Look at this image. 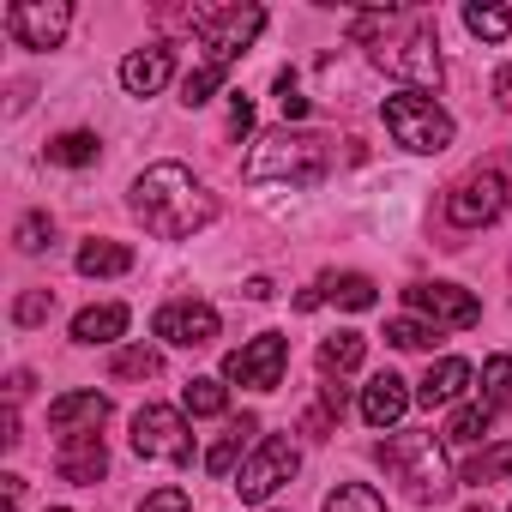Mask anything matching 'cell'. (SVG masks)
I'll use <instances>...</instances> for the list:
<instances>
[{"mask_svg":"<svg viewBox=\"0 0 512 512\" xmlns=\"http://www.w3.org/2000/svg\"><path fill=\"white\" fill-rule=\"evenodd\" d=\"M103 416H109V398H103V392H61V398L49 404V428H55L61 440L97 434V428H103Z\"/></svg>","mask_w":512,"mask_h":512,"instance_id":"cell-15","label":"cell"},{"mask_svg":"<svg viewBox=\"0 0 512 512\" xmlns=\"http://www.w3.org/2000/svg\"><path fill=\"white\" fill-rule=\"evenodd\" d=\"M253 434H260V416H235L229 428H223V440L205 452V470L211 476H229L235 482V470L247 464V446H253Z\"/></svg>","mask_w":512,"mask_h":512,"instance_id":"cell-19","label":"cell"},{"mask_svg":"<svg viewBox=\"0 0 512 512\" xmlns=\"http://www.w3.org/2000/svg\"><path fill=\"white\" fill-rule=\"evenodd\" d=\"M187 25H193V37L205 43V61L229 73V67L247 55V43L266 31V13H260V7H193Z\"/></svg>","mask_w":512,"mask_h":512,"instance_id":"cell-5","label":"cell"},{"mask_svg":"<svg viewBox=\"0 0 512 512\" xmlns=\"http://www.w3.org/2000/svg\"><path fill=\"white\" fill-rule=\"evenodd\" d=\"M488 422H494V404L482 398V404H464L452 422H446V446H476L482 434H488Z\"/></svg>","mask_w":512,"mask_h":512,"instance_id":"cell-24","label":"cell"},{"mask_svg":"<svg viewBox=\"0 0 512 512\" xmlns=\"http://www.w3.org/2000/svg\"><path fill=\"white\" fill-rule=\"evenodd\" d=\"M127 308L121 302H103V308H85L79 320H73V344H115L121 332H127Z\"/></svg>","mask_w":512,"mask_h":512,"instance_id":"cell-20","label":"cell"},{"mask_svg":"<svg viewBox=\"0 0 512 512\" xmlns=\"http://www.w3.org/2000/svg\"><path fill=\"white\" fill-rule=\"evenodd\" d=\"M169 79H175V49H169V43H145V49H133V55L121 61V85H127L133 97H157Z\"/></svg>","mask_w":512,"mask_h":512,"instance_id":"cell-14","label":"cell"},{"mask_svg":"<svg viewBox=\"0 0 512 512\" xmlns=\"http://www.w3.org/2000/svg\"><path fill=\"white\" fill-rule=\"evenodd\" d=\"M404 410H410V386H404L398 374H374V380L362 386V422H368V428H392Z\"/></svg>","mask_w":512,"mask_h":512,"instance_id":"cell-18","label":"cell"},{"mask_svg":"<svg viewBox=\"0 0 512 512\" xmlns=\"http://www.w3.org/2000/svg\"><path fill=\"white\" fill-rule=\"evenodd\" d=\"M49 512H67V506H49Z\"/></svg>","mask_w":512,"mask_h":512,"instance_id":"cell-42","label":"cell"},{"mask_svg":"<svg viewBox=\"0 0 512 512\" xmlns=\"http://www.w3.org/2000/svg\"><path fill=\"white\" fill-rule=\"evenodd\" d=\"M223 85V67H211V61H199L187 79H181V103L187 109H199V103H211V91Z\"/></svg>","mask_w":512,"mask_h":512,"instance_id":"cell-31","label":"cell"},{"mask_svg":"<svg viewBox=\"0 0 512 512\" xmlns=\"http://www.w3.org/2000/svg\"><path fill=\"white\" fill-rule=\"evenodd\" d=\"M494 97H500V103H506V109H512V61H506V67H500V73H494Z\"/></svg>","mask_w":512,"mask_h":512,"instance_id":"cell-39","label":"cell"},{"mask_svg":"<svg viewBox=\"0 0 512 512\" xmlns=\"http://www.w3.org/2000/svg\"><path fill=\"white\" fill-rule=\"evenodd\" d=\"M380 67H392L398 79H416V85H440V49H434V25H416L404 43L392 49H374Z\"/></svg>","mask_w":512,"mask_h":512,"instance_id":"cell-13","label":"cell"},{"mask_svg":"<svg viewBox=\"0 0 512 512\" xmlns=\"http://www.w3.org/2000/svg\"><path fill=\"white\" fill-rule=\"evenodd\" d=\"M326 512H386V500L368 482H344V488L326 494Z\"/></svg>","mask_w":512,"mask_h":512,"instance_id":"cell-28","label":"cell"},{"mask_svg":"<svg viewBox=\"0 0 512 512\" xmlns=\"http://www.w3.org/2000/svg\"><path fill=\"white\" fill-rule=\"evenodd\" d=\"M79 272L85 278H121V272H133V247H121V241H85L79 247Z\"/></svg>","mask_w":512,"mask_h":512,"instance_id":"cell-21","label":"cell"},{"mask_svg":"<svg viewBox=\"0 0 512 512\" xmlns=\"http://www.w3.org/2000/svg\"><path fill=\"white\" fill-rule=\"evenodd\" d=\"M49 163H61V169L97 163V133H61V139H49Z\"/></svg>","mask_w":512,"mask_h":512,"instance_id":"cell-26","label":"cell"},{"mask_svg":"<svg viewBox=\"0 0 512 512\" xmlns=\"http://www.w3.org/2000/svg\"><path fill=\"white\" fill-rule=\"evenodd\" d=\"M482 392H488L494 410L512 404V356H488V362H482Z\"/></svg>","mask_w":512,"mask_h":512,"instance_id":"cell-33","label":"cell"},{"mask_svg":"<svg viewBox=\"0 0 512 512\" xmlns=\"http://www.w3.org/2000/svg\"><path fill=\"white\" fill-rule=\"evenodd\" d=\"M278 109H284L290 121H302V115H308V97L296 91V73H278Z\"/></svg>","mask_w":512,"mask_h":512,"instance_id":"cell-36","label":"cell"},{"mask_svg":"<svg viewBox=\"0 0 512 512\" xmlns=\"http://www.w3.org/2000/svg\"><path fill=\"white\" fill-rule=\"evenodd\" d=\"M464 25H470V37H482V43H500V37L512 31V13H506V7H464Z\"/></svg>","mask_w":512,"mask_h":512,"instance_id":"cell-29","label":"cell"},{"mask_svg":"<svg viewBox=\"0 0 512 512\" xmlns=\"http://www.w3.org/2000/svg\"><path fill=\"white\" fill-rule=\"evenodd\" d=\"M404 302H410L428 326H452V332H470V326L482 320V302H476L470 290H458V284H410Z\"/></svg>","mask_w":512,"mask_h":512,"instance_id":"cell-11","label":"cell"},{"mask_svg":"<svg viewBox=\"0 0 512 512\" xmlns=\"http://www.w3.org/2000/svg\"><path fill=\"white\" fill-rule=\"evenodd\" d=\"M272 296V278H247V302H266Z\"/></svg>","mask_w":512,"mask_h":512,"instance_id":"cell-40","label":"cell"},{"mask_svg":"<svg viewBox=\"0 0 512 512\" xmlns=\"http://www.w3.org/2000/svg\"><path fill=\"white\" fill-rule=\"evenodd\" d=\"M139 512H187V488H157L139 500Z\"/></svg>","mask_w":512,"mask_h":512,"instance_id":"cell-37","label":"cell"},{"mask_svg":"<svg viewBox=\"0 0 512 512\" xmlns=\"http://www.w3.org/2000/svg\"><path fill=\"white\" fill-rule=\"evenodd\" d=\"M73 25V7L67 0H19V7H7V31L19 49H55Z\"/></svg>","mask_w":512,"mask_h":512,"instance_id":"cell-10","label":"cell"},{"mask_svg":"<svg viewBox=\"0 0 512 512\" xmlns=\"http://www.w3.org/2000/svg\"><path fill=\"white\" fill-rule=\"evenodd\" d=\"M320 296H326V302H338V308H350V314H362V308H374V302H380L374 278H362V272H344V278H320Z\"/></svg>","mask_w":512,"mask_h":512,"instance_id":"cell-22","label":"cell"},{"mask_svg":"<svg viewBox=\"0 0 512 512\" xmlns=\"http://www.w3.org/2000/svg\"><path fill=\"white\" fill-rule=\"evenodd\" d=\"M133 452H139V458H157V464H193V434H187L181 410L145 404V410L133 416Z\"/></svg>","mask_w":512,"mask_h":512,"instance_id":"cell-8","label":"cell"},{"mask_svg":"<svg viewBox=\"0 0 512 512\" xmlns=\"http://www.w3.org/2000/svg\"><path fill=\"white\" fill-rule=\"evenodd\" d=\"M500 205H506L500 169H476V175H464V181L446 193V223H452V229H482V223L500 217Z\"/></svg>","mask_w":512,"mask_h":512,"instance_id":"cell-9","label":"cell"},{"mask_svg":"<svg viewBox=\"0 0 512 512\" xmlns=\"http://www.w3.org/2000/svg\"><path fill=\"white\" fill-rule=\"evenodd\" d=\"M247 127H253V103L235 91V97H229V133H247Z\"/></svg>","mask_w":512,"mask_h":512,"instance_id":"cell-38","label":"cell"},{"mask_svg":"<svg viewBox=\"0 0 512 512\" xmlns=\"http://www.w3.org/2000/svg\"><path fill=\"white\" fill-rule=\"evenodd\" d=\"M133 217L163 235V241H187L199 235L211 217H217V199L193 181V169L181 163H151L139 181H133Z\"/></svg>","mask_w":512,"mask_h":512,"instance_id":"cell-1","label":"cell"},{"mask_svg":"<svg viewBox=\"0 0 512 512\" xmlns=\"http://www.w3.org/2000/svg\"><path fill=\"white\" fill-rule=\"evenodd\" d=\"M157 338L175 344V350H205L217 338V308L211 302H163L157 308Z\"/></svg>","mask_w":512,"mask_h":512,"instance_id":"cell-12","label":"cell"},{"mask_svg":"<svg viewBox=\"0 0 512 512\" xmlns=\"http://www.w3.org/2000/svg\"><path fill=\"white\" fill-rule=\"evenodd\" d=\"M296 470H302V452H296L284 434H266L260 446L247 452V464L235 470V482H229V488H235L247 506H266V500H272V494L296 476Z\"/></svg>","mask_w":512,"mask_h":512,"instance_id":"cell-6","label":"cell"},{"mask_svg":"<svg viewBox=\"0 0 512 512\" xmlns=\"http://www.w3.org/2000/svg\"><path fill=\"white\" fill-rule=\"evenodd\" d=\"M49 235H55L49 211H31V217L19 223V247H25V253H43V247H49Z\"/></svg>","mask_w":512,"mask_h":512,"instance_id":"cell-35","label":"cell"},{"mask_svg":"<svg viewBox=\"0 0 512 512\" xmlns=\"http://www.w3.org/2000/svg\"><path fill=\"white\" fill-rule=\"evenodd\" d=\"M181 404H187L193 416H223V410H229V392H223V380H187V386H181Z\"/></svg>","mask_w":512,"mask_h":512,"instance_id":"cell-27","label":"cell"},{"mask_svg":"<svg viewBox=\"0 0 512 512\" xmlns=\"http://www.w3.org/2000/svg\"><path fill=\"white\" fill-rule=\"evenodd\" d=\"M49 308H55V296H49V290H25V296L13 302V320H19V326H43V320H49Z\"/></svg>","mask_w":512,"mask_h":512,"instance_id":"cell-34","label":"cell"},{"mask_svg":"<svg viewBox=\"0 0 512 512\" xmlns=\"http://www.w3.org/2000/svg\"><path fill=\"white\" fill-rule=\"evenodd\" d=\"M494 476H512V440L506 446H488V452H476V458H464V470H458V482H494Z\"/></svg>","mask_w":512,"mask_h":512,"instance_id":"cell-25","label":"cell"},{"mask_svg":"<svg viewBox=\"0 0 512 512\" xmlns=\"http://www.w3.org/2000/svg\"><path fill=\"white\" fill-rule=\"evenodd\" d=\"M284 362H290V338L284 332H260V338H247L241 350H229L223 380L253 386V392H278L284 386Z\"/></svg>","mask_w":512,"mask_h":512,"instance_id":"cell-7","label":"cell"},{"mask_svg":"<svg viewBox=\"0 0 512 512\" xmlns=\"http://www.w3.org/2000/svg\"><path fill=\"white\" fill-rule=\"evenodd\" d=\"M506 512H512V506H506Z\"/></svg>","mask_w":512,"mask_h":512,"instance_id":"cell-43","label":"cell"},{"mask_svg":"<svg viewBox=\"0 0 512 512\" xmlns=\"http://www.w3.org/2000/svg\"><path fill=\"white\" fill-rule=\"evenodd\" d=\"M380 115H386V133H392L404 151H422V157L446 151V145H452V133H458V127H452V115H446L428 91H392Z\"/></svg>","mask_w":512,"mask_h":512,"instance_id":"cell-4","label":"cell"},{"mask_svg":"<svg viewBox=\"0 0 512 512\" xmlns=\"http://www.w3.org/2000/svg\"><path fill=\"white\" fill-rule=\"evenodd\" d=\"M464 512H482V506H464Z\"/></svg>","mask_w":512,"mask_h":512,"instance_id":"cell-41","label":"cell"},{"mask_svg":"<svg viewBox=\"0 0 512 512\" xmlns=\"http://www.w3.org/2000/svg\"><path fill=\"white\" fill-rule=\"evenodd\" d=\"M55 470H61L67 482H79V488L103 482V470H109L103 434H79V440H61V452H55Z\"/></svg>","mask_w":512,"mask_h":512,"instance_id":"cell-17","label":"cell"},{"mask_svg":"<svg viewBox=\"0 0 512 512\" xmlns=\"http://www.w3.org/2000/svg\"><path fill=\"white\" fill-rule=\"evenodd\" d=\"M386 338H392L398 350H434V344H440V326H428V320H392Z\"/></svg>","mask_w":512,"mask_h":512,"instance_id":"cell-32","label":"cell"},{"mask_svg":"<svg viewBox=\"0 0 512 512\" xmlns=\"http://www.w3.org/2000/svg\"><path fill=\"white\" fill-rule=\"evenodd\" d=\"M470 380H476V368H470L464 356H440V362L422 374V386H416V404H428V410H440V404H458V398L470 392Z\"/></svg>","mask_w":512,"mask_h":512,"instance_id":"cell-16","label":"cell"},{"mask_svg":"<svg viewBox=\"0 0 512 512\" xmlns=\"http://www.w3.org/2000/svg\"><path fill=\"white\" fill-rule=\"evenodd\" d=\"M362 356H368V338L362 332H332L320 344V368L326 374H350V368H362Z\"/></svg>","mask_w":512,"mask_h":512,"instance_id":"cell-23","label":"cell"},{"mask_svg":"<svg viewBox=\"0 0 512 512\" xmlns=\"http://www.w3.org/2000/svg\"><path fill=\"white\" fill-rule=\"evenodd\" d=\"M374 458L386 464L392 482H404L410 500H446L452 494V476H446V452L434 434H386L374 446Z\"/></svg>","mask_w":512,"mask_h":512,"instance_id":"cell-3","label":"cell"},{"mask_svg":"<svg viewBox=\"0 0 512 512\" xmlns=\"http://www.w3.org/2000/svg\"><path fill=\"white\" fill-rule=\"evenodd\" d=\"M163 368V356L151 344H133V350H115V380H151Z\"/></svg>","mask_w":512,"mask_h":512,"instance_id":"cell-30","label":"cell"},{"mask_svg":"<svg viewBox=\"0 0 512 512\" xmlns=\"http://www.w3.org/2000/svg\"><path fill=\"white\" fill-rule=\"evenodd\" d=\"M332 175V139L326 133H266L247 151L241 181H290V187H320Z\"/></svg>","mask_w":512,"mask_h":512,"instance_id":"cell-2","label":"cell"}]
</instances>
